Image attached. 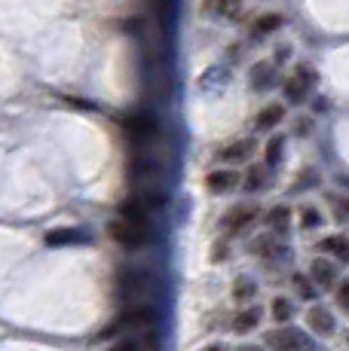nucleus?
I'll use <instances>...</instances> for the list:
<instances>
[{"label":"nucleus","instance_id":"1","mask_svg":"<svg viewBox=\"0 0 349 351\" xmlns=\"http://www.w3.org/2000/svg\"><path fill=\"white\" fill-rule=\"evenodd\" d=\"M107 235L117 241L126 251H141V247L150 245L153 229L147 220H129V217H117L111 226H107Z\"/></svg>","mask_w":349,"mask_h":351},{"label":"nucleus","instance_id":"2","mask_svg":"<svg viewBox=\"0 0 349 351\" xmlns=\"http://www.w3.org/2000/svg\"><path fill=\"white\" fill-rule=\"evenodd\" d=\"M163 205V195H153V193H135L120 205V217H129V220H147L157 208Z\"/></svg>","mask_w":349,"mask_h":351},{"label":"nucleus","instance_id":"3","mask_svg":"<svg viewBox=\"0 0 349 351\" xmlns=\"http://www.w3.org/2000/svg\"><path fill=\"white\" fill-rule=\"evenodd\" d=\"M267 346L273 351H306L310 348V339H306L304 330L282 327V330H270L267 333Z\"/></svg>","mask_w":349,"mask_h":351},{"label":"nucleus","instance_id":"4","mask_svg":"<svg viewBox=\"0 0 349 351\" xmlns=\"http://www.w3.org/2000/svg\"><path fill=\"white\" fill-rule=\"evenodd\" d=\"M123 132L132 144H147V141L159 132V123L150 117V113H132V117H126Z\"/></svg>","mask_w":349,"mask_h":351},{"label":"nucleus","instance_id":"5","mask_svg":"<svg viewBox=\"0 0 349 351\" xmlns=\"http://www.w3.org/2000/svg\"><path fill=\"white\" fill-rule=\"evenodd\" d=\"M313 83H315V73L310 71V67H297V71H294L291 77L285 80V95H288V101L300 104V101L310 95Z\"/></svg>","mask_w":349,"mask_h":351},{"label":"nucleus","instance_id":"6","mask_svg":"<svg viewBox=\"0 0 349 351\" xmlns=\"http://www.w3.org/2000/svg\"><path fill=\"white\" fill-rule=\"evenodd\" d=\"M251 153H254V138H239V141H233V144L221 147L218 159L227 162V165H236V162H245Z\"/></svg>","mask_w":349,"mask_h":351},{"label":"nucleus","instance_id":"7","mask_svg":"<svg viewBox=\"0 0 349 351\" xmlns=\"http://www.w3.org/2000/svg\"><path fill=\"white\" fill-rule=\"evenodd\" d=\"M254 217H258V205H236L224 217V229H230V232H243L248 223H254Z\"/></svg>","mask_w":349,"mask_h":351},{"label":"nucleus","instance_id":"8","mask_svg":"<svg viewBox=\"0 0 349 351\" xmlns=\"http://www.w3.org/2000/svg\"><path fill=\"white\" fill-rule=\"evenodd\" d=\"M205 186H209L212 193H230L239 186V174L233 171V168H218V171H212L209 178H205Z\"/></svg>","mask_w":349,"mask_h":351},{"label":"nucleus","instance_id":"9","mask_svg":"<svg viewBox=\"0 0 349 351\" xmlns=\"http://www.w3.org/2000/svg\"><path fill=\"white\" fill-rule=\"evenodd\" d=\"M203 16L209 19H230L243 10V0H203Z\"/></svg>","mask_w":349,"mask_h":351},{"label":"nucleus","instance_id":"10","mask_svg":"<svg viewBox=\"0 0 349 351\" xmlns=\"http://www.w3.org/2000/svg\"><path fill=\"white\" fill-rule=\"evenodd\" d=\"M282 25H285V19H282L279 12H264V16H258L251 22V31L248 34H251L254 40H264V37H270V34H276Z\"/></svg>","mask_w":349,"mask_h":351},{"label":"nucleus","instance_id":"11","mask_svg":"<svg viewBox=\"0 0 349 351\" xmlns=\"http://www.w3.org/2000/svg\"><path fill=\"white\" fill-rule=\"evenodd\" d=\"M282 119H285V107L282 104H267L264 110L254 117V128H258V132H267V128H276Z\"/></svg>","mask_w":349,"mask_h":351},{"label":"nucleus","instance_id":"12","mask_svg":"<svg viewBox=\"0 0 349 351\" xmlns=\"http://www.w3.org/2000/svg\"><path fill=\"white\" fill-rule=\"evenodd\" d=\"M306 324H310L315 333H322V336L334 333V318H331V312H328V308H322V306H313L310 312H306Z\"/></svg>","mask_w":349,"mask_h":351},{"label":"nucleus","instance_id":"13","mask_svg":"<svg viewBox=\"0 0 349 351\" xmlns=\"http://www.w3.org/2000/svg\"><path fill=\"white\" fill-rule=\"evenodd\" d=\"M337 266H334L331 260H315L313 263V281L319 287H331V285H337Z\"/></svg>","mask_w":349,"mask_h":351},{"label":"nucleus","instance_id":"14","mask_svg":"<svg viewBox=\"0 0 349 351\" xmlns=\"http://www.w3.org/2000/svg\"><path fill=\"white\" fill-rule=\"evenodd\" d=\"M157 321V315H153L150 306H141V308H132V312H126V318L120 321L123 327H144V324H153Z\"/></svg>","mask_w":349,"mask_h":351},{"label":"nucleus","instance_id":"15","mask_svg":"<svg viewBox=\"0 0 349 351\" xmlns=\"http://www.w3.org/2000/svg\"><path fill=\"white\" fill-rule=\"evenodd\" d=\"M260 321V312L258 308H245V312H239L236 318H233V330L236 333H248V330H254Z\"/></svg>","mask_w":349,"mask_h":351},{"label":"nucleus","instance_id":"16","mask_svg":"<svg viewBox=\"0 0 349 351\" xmlns=\"http://www.w3.org/2000/svg\"><path fill=\"white\" fill-rule=\"evenodd\" d=\"M319 251L325 254H334L340 260H346V235H328V239L319 241Z\"/></svg>","mask_w":349,"mask_h":351},{"label":"nucleus","instance_id":"17","mask_svg":"<svg viewBox=\"0 0 349 351\" xmlns=\"http://www.w3.org/2000/svg\"><path fill=\"white\" fill-rule=\"evenodd\" d=\"M251 86H254V89H270V86H273V64H267V62L254 64Z\"/></svg>","mask_w":349,"mask_h":351},{"label":"nucleus","instance_id":"18","mask_svg":"<svg viewBox=\"0 0 349 351\" xmlns=\"http://www.w3.org/2000/svg\"><path fill=\"white\" fill-rule=\"evenodd\" d=\"M74 241H83V235L77 232V229H56V232L46 235V245H74Z\"/></svg>","mask_w":349,"mask_h":351},{"label":"nucleus","instance_id":"19","mask_svg":"<svg viewBox=\"0 0 349 351\" xmlns=\"http://www.w3.org/2000/svg\"><path fill=\"white\" fill-rule=\"evenodd\" d=\"M267 223H270L273 229H279V232H285L288 223H291V211H288L285 205H276L270 214H267Z\"/></svg>","mask_w":349,"mask_h":351},{"label":"nucleus","instance_id":"20","mask_svg":"<svg viewBox=\"0 0 349 351\" xmlns=\"http://www.w3.org/2000/svg\"><path fill=\"white\" fill-rule=\"evenodd\" d=\"M270 315L276 321H288L294 315V306H291V300H285V296H276V300L270 302Z\"/></svg>","mask_w":349,"mask_h":351},{"label":"nucleus","instance_id":"21","mask_svg":"<svg viewBox=\"0 0 349 351\" xmlns=\"http://www.w3.org/2000/svg\"><path fill=\"white\" fill-rule=\"evenodd\" d=\"M254 293H258V285H254L248 275H239V278H236V293H233V296L243 302V300H251Z\"/></svg>","mask_w":349,"mask_h":351},{"label":"nucleus","instance_id":"22","mask_svg":"<svg viewBox=\"0 0 349 351\" xmlns=\"http://www.w3.org/2000/svg\"><path fill=\"white\" fill-rule=\"evenodd\" d=\"M294 290H297V293L304 296V300H315V293H319L313 281H310V278H304V275H294Z\"/></svg>","mask_w":349,"mask_h":351},{"label":"nucleus","instance_id":"23","mask_svg":"<svg viewBox=\"0 0 349 351\" xmlns=\"http://www.w3.org/2000/svg\"><path fill=\"white\" fill-rule=\"evenodd\" d=\"M319 223H322V217H319V211H315V208H310V205L300 208V226H304V229H315Z\"/></svg>","mask_w":349,"mask_h":351},{"label":"nucleus","instance_id":"24","mask_svg":"<svg viewBox=\"0 0 349 351\" xmlns=\"http://www.w3.org/2000/svg\"><path fill=\"white\" fill-rule=\"evenodd\" d=\"M282 144H285L282 138H273L270 144H267V165H276V162L282 159Z\"/></svg>","mask_w":349,"mask_h":351},{"label":"nucleus","instance_id":"25","mask_svg":"<svg viewBox=\"0 0 349 351\" xmlns=\"http://www.w3.org/2000/svg\"><path fill=\"white\" fill-rule=\"evenodd\" d=\"M254 251H258V254H273V251H276V245H273V239H258Z\"/></svg>","mask_w":349,"mask_h":351},{"label":"nucleus","instance_id":"26","mask_svg":"<svg viewBox=\"0 0 349 351\" xmlns=\"http://www.w3.org/2000/svg\"><path fill=\"white\" fill-rule=\"evenodd\" d=\"M248 190H258V186H264V174H260V171H251V174H248Z\"/></svg>","mask_w":349,"mask_h":351},{"label":"nucleus","instance_id":"27","mask_svg":"<svg viewBox=\"0 0 349 351\" xmlns=\"http://www.w3.org/2000/svg\"><path fill=\"white\" fill-rule=\"evenodd\" d=\"M337 302H340V308H346V306H349V285H340V293H337Z\"/></svg>","mask_w":349,"mask_h":351},{"label":"nucleus","instance_id":"28","mask_svg":"<svg viewBox=\"0 0 349 351\" xmlns=\"http://www.w3.org/2000/svg\"><path fill=\"white\" fill-rule=\"evenodd\" d=\"M111 351H138V346L132 339H126V342H120V346H113Z\"/></svg>","mask_w":349,"mask_h":351},{"label":"nucleus","instance_id":"29","mask_svg":"<svg viewBox=\"0 0 349 351\" xmlns=\"http://www.w3.org/2000/svg\"><path fill=\"white\" fill-rule=\"evenodd\" d=\"M203 351H224V348H221V346H209V348H203Z\"/></svg>","mask_w":349,"mask_h":351},{"label":"nucleus","instance_id":"30","mask_svg":"<svg viewBox=\"0 0 349 351\" xmlns=\"http://www.w3.org/2000/svg\"><path fill=\"white\" fill-rule=\"evenodd\" d=\"M243 351H260V348H251V346H245V348H243Z\"/></svg>","mask_w":349,"mask_h":351}]
</instances>
